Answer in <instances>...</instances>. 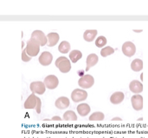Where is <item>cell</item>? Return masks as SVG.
Segmentation results:
<instances>
[{
	"label": "cell",
	"instance_id": "cell-29",
	"mask_svg": "<svg viewBox=\"0 0 148 138\" xmlns=\"http://www.w3.org/2000/svg\"><path fill=\"white\" fill-rule=\"evenodd\" d=\"M134 32H142V29H134Z\"/></svg>",
	"mask_w": 148,
	"mask_h": 138
},
{
	"label": "cell",
	"instance_id": "cell-22",
	"mask_svg": "<svg viewBox=\"0 0 148 138\" xmlns=\"http://www.w3.org/2000/svg\"><path fill=\"white\" fill-rule=\"evenodd\" d=\"M63 119L65 121H76L77 116L73 111H68L63 114Z\"/></svg>",
	"mask_w": 148,
	"mask_h": 138
},
{
	"label": "cell",
	"instance_id": "cell-15",
	"mask_svg": "<svg viewBox=\"0 0 148 138\" xmlns=\"http://www.w3.org/2000/svg\"><path fill=\"white\" fill-rule=\"evenodd\" d=\"M125 95L122 92H116L110 97V102L114 105H119L124 100Z\"/></svg>",
	"mask_w": 148,
	"mask_h": 138
},
{
	"label": "cell",
	"instance_id": "cell-21",
	"mask_svg": "<svg viewBox=\"0 0 148 138\" xmlns=\"http://www.w3.org/2000/svg\"><path fill=\"white\" fill-rule=\"evenodd\" d=\"M58 50L60 53L62 54H67L69 52L70 50V44L69 41H63L60 43L59 47H58Z\"/></svg>",
	"mask_w": 148,
	"mask_h": 138
},
{
	"label": "cell",
	"instance_id": "cell-10",
	"mask_svg": "<svg viewBox=\"0 0 148 138\" xmlns=\"http://www.w3.org/2000/svg\"><path fill=\"white\" fill-rule=\"evenodd\" d=\"M39 98L35 95V93L30 94L26 101L24 102V108L25 109H36L38 104Z\"/></svg>",
	"mask_w": 148,
	"mask_h": 138
},
{
	"label": "cell",
	"instance_id": "cell-9",
	"mask_svg": "<svg viewBox=\"0 0 148 138\" xmlns=\"http://www.w3.org/2000/svg\"><path fill=\"white\" fill-rule=\"evenodd\" d=\"M132 106L135 111H141L143 109V97L140 94H135L131 99Z\"/></svg>",
	"mask_w": 148,
	"mask_h": 138
},
{
	"label": "cell",
	"instance_id": "cell-12",
	"mask_svg": "<svg viewBox=\"0 0 148 138\" xmlns=\"http://www.w3.org/2000/svg\"><path fill=\"white\" fill-rule=\"evenodd\" d=\"M70 105V101L67 97H60L56 100L55 105L59 110H65Z\"/></svg>",
	"mask_w": 148,
	"mask_h": 138
},
{
	"label": "cell",
	"instance_id": "cell-23",
	"mask_svg": "<svg viewBox=\"0 0 148 138\" xmlns=\"http://www.w3.org/2000/svg\"><path fill=\"white\" fill-rule=\"evenodd\" d=\"M104 118H105V115L102 112H100V111L94 112L89 117L90 121H102V120H104Z\"/></svg>",
	"mask_w": 148,
	"mask_h": 138
},
{
	"label": "cell",
	"instance_id": "cell-8",
	"mask_svg": "<svg viewBox=\"0 0 148 138\" xmlns=\"http://www.w3.org/2000/svg\"><path fill=\"white\" fill-rule=\"evenodd\" d=\"M122 52H123V54L126 56L132 57L133 55H134V54L136 52V47H135V45L133 42L126 41L122 45Z\"/></svg>",
	"mask_w": 148,
	"mask_h": 138
},
{
	"label": "cell",
	"instance_id": "cell-25",
	"mask_svg": "<svg viewBox=\"0 0 148 138\" xmlns=\"http://www.w3.org/2000/svg\"><path fill=\"white\" fill-rule=\"evenodd\" d=\"M108 41H107V38L105 36H99L96 40H95V45L96 47L98 48H104L105 45L107 44Z\"/></svg>",
	"mask_w": 148,
	"mask_h": 138
},
{
	"label": "cell",
	"instance_id": "cell-18",
	"mask_svg": "<svg viewBox=\"0 0 148 138\" xmlns=\"http://www.w3.org/2000/svg\"><path fill=\"white\" fill-rule=\"evenodd\" d=\"M97 34L98 32L96 29H88L83 34V39L88 42H91L95 39Z\"/></svg>",
	"mask_w": 148,
	"mask_h": 138
},
{
	"label": "cell",
	"instance_id": "cell-11",
	"mask_svg": "<svg viewBox=\"0 0 148 138\" xmlns=\"http://www.w3.org/2000/svg\"><path fill=\"white\" fill-rule=\"evenodd\" d=\"M52 61H53V55H52L51 53H49L48 51L42 53V54L39 57V62H40V64L42 65V66H44V67L50 65L51 62H52Z\"/></svg>",
	"mask_w": 148,
	"mask_h": 138
},
{
	"label": "cell",
	"instance_id": "cell-7",
	"mask_svg": "<svg viewBox=\"0 0 148 138\" xmlns=\"http://www.w3.org/2000/svg\"><path fill=\"white\" fill-rule=\"evenodd\" d=\"M44 85L45 86L49 89V90H53L56 89L58 85H59V80L58 78L55 75H49L44 79Z\"/></svg>",
	"mask_w": 148,
	"mask_h": 138
},
{
	"label": "cell",
	"instance_id": "cell-13",
	"mask_svg": "<svg viewBox=\"0 0 148 138\" xmlns=\"http://www.w3.org/2000/svg\"><path fill=\"white\" fill-rule=\"evenodd\" d=\"M129 89L134 94H140L143 92V84L139 80H133L129 85Z\"/></svg>",
	"mask_w": 148,
	"mask_h": 138
},
{
	"label": "cell",
	"instance_id": "cell-16",
	"mask_svg": "<svg viewBox=\"0 0 148 138\" xmlns=\"http://www.w3.org/2000/svg\"><path fill=\"white\" fill-rule=\"evenodd\" d=\"M99 61V58L98 56L95 54H90L88 58H87V67H86V71H88L91 67H93L94 66H95L97 64Z\"/></svg>",
	"mask_w": 148,
	"mask_h": 138
},
{
	"label": "cell",
	"instance_id": "cell-20",
	"mask_svg": "<svg viewBox=\"0 0 148 138\" xmlns=\"http://www.w3.org/2000/svg\"><path fill=\"white\" fill-rule=\"evenodd\" d=\"M82 57V53L79 50H72L69 53V59L72 63H76Z\"/></svg>",
	"mask_w": 148,
	"mask_h": 138
},
{
	"label": "cell",
	"instance_id": "cell-19",
	"mask_svg": "<svg viewBox=\"0 0 148 138\" xmlns=\"http://www.w3.org/2000/svg\"><path fill=\"white\" fill-rule=\"evenodd\" d=\"M131 68L134 72H140L143 69V61L140 59H135L131 63Z\"/></svg>",
	"mask_w": 148,
	"mask_h": 138
},
{
	"label": "cell",
	"instance_id": "cell-27",
	"mask_svg": "<svg viewBox=\"0 0 148 138\" xmlns=\"http://www.w3.org/2000/svg\"><path fill=\"white\" fill-rule=\"evenodd\" d=\"M51 120H52V121H61L62 118H61L59 116H55V117H53V118H51Z\"/></svg>",
	"mask_w": 148,
	"mask_h": 138
},
{
	"label": "cell",
	"instance_id": "cell-24",
	"mask_svg": "<svg viewBox=\"0 0 148 138\" xmlns=\"http://www.w3.org/2000/svg\"><path fill=\"white\" fill-rule=\"evenodd\" d=\"M114 53V49L110 47V46H107V47H104L101 50V55L102 57H107L108 55H111Z\"/></svg>",
	"mask_w": 148,
	"mask_h": 138
},
{
	"label": "cell",
	"instance_id": "cell-1",
	"mask_svg": "<svg viewBox=\"0 0 148 138\" xmlns=\"http://www.w3.org/2000/svg\"><path fill=\"white\" fill-rule=\"evenodd\" d=\"M40 47H41V45H40V43L37 41L30 38L28 41V42H27L25 50H26L28 55L32 58V57L36 56L39 54V52H40Z\"/></svg>",
	"mask_w": 148,
	"mask_h": 138
},
{
	"label": "cell",
	"instance_id": "cell-26",
	"mask_svg": "<svg viewBox=\"0 0 148 138\" xmlns=\"http://www.w3.org/2000/svg\"><path fill=\"white\" fill-rule=\"evenodd\" d=\"M31 60V57H29V55H28V54H27V52H26V50H25V48L23 50V52H22V61H23V62H28V61H29Z\"/></svg>",
	"mask_w": 148,
	"mask_h": 138
},
{
	"label": "cell",
	"instance_id": "cell-14",
	"mask_svg": "<svg viewBox=\"0 0 148 138\" xmlns=\"http://www.w3.org/2000/svg\"><path fill=\"white\" fill-rule=\"evenodd\" d=\"M47 39H48L47 45L49 47H54L58 43L59 39H60V35L56 32H51V33H49L47 35Z\"/></svg>",
	"mask_w": 148,
	"mask_h": 138
},
{
	"label": "cell",
	"instance_id": "cell-3",
	"mask_svg": "<svg viewBox=\"0 0 148 138\" xmlns=\"http://www.w3.org/2000/svg\"><path fill=\"white\" fill-rule=\"evenodd\" d=\"M95 84V79L93 76H91L90 74H86L83 75L79 80H78V85L80 87L83 88V89H88L90 87H92Z\"/></svg>",
	"mask_w": 148,
	"mask_h": 138
},
{
	"label": "cell",
	"instance_id": "cell-6",
	"mask_svg": "<svg viewBox=\"0 0 148 138\" xmlns=\"http://www.w3.org/2000/svg\"><path fill=\"white\" fill-rule=\"evenodd\" d=\"M31 39H34L36 41H37L41 46H44L48 43V39H47V35H45V34L41 31V30H35L32 32L31 34Z\"/></svg>",
	"mask_w": 148,
	"mask_h": 138
},
{
	"label": "cell",
	"instance_id": "cell-5",
	"mask_svg": "<svg viewBox=\"0 0 148 138\" xmlns=\"http://www.w3.org/2000/svg\"><path fill=\"white\" fill-rule=\"evenodd\" d=\"M29 89L32 92V93H36L39 95H42L46 91V86L43 82L42 81H33L30 83Z\"/></svg>",
	"mask_w": 148,
	"mask_h": 138
},
{
	"label": "cell",
	"instance_id": "cell-4",
	"mask_svg": "<svg viewBox=\"0 0 148 138\" xmlns=\"http://www.w3.org/2000/svg\"><path fill=\"white\" fill-rule=\"evenodd\" d=\"M88 98V92L85 90L75 89L71 93V99L75 103H79L86 100Z\"/></svg>",
	"mask_w": 148,
	"mask_h": 138
},
{
	"label": "cell",
	"instance_id": "cell-2",
	"mask_svg": "<svg viewBox=\"0 0 148 138\" xmlns=\"http://www.w3.org/2000/svg\"><path fill=\"white\" fill-rule=\"evenodd\" d=\"M56 67L60 70L61 73H67L71 69V62L65 56H61L56 61Z\"/></svg>",
	"mask_w": 148,
	"mask_h": 138
},
{
	"label": "cell",
	"instance_id": "cell-17",
	"mask_svg": "<svg viewBox=\"0 0 148 138\" xmlns=\"http://www.w3.org/2000/svg\"><path fill=\"white\" fill-rule=\"evenodd\" d=\"M76 110H77V111H78V113H79L80 116L86 117L90 112L91 108H90V106L88 104L82 103V104H79V105L76 107Z\"/></svg>",
	"mask_w": 148,
	"mask_h": 138
},
{
	"label": "cell",
	"instance_id": "cell-28",
	"mask_svg": "<svg viewBox=\"0 0 148 138\" xmlns=\"http://www.w3.org/2000/svg\"><path fill=\"white\" fill-rule=\"evenodd\" d=\"M122 119L121 118H114L113 119H112V121H121Z\"/></svg>",
	"mask_w": 148,
	"mask_h": 138
}]
</instances>
